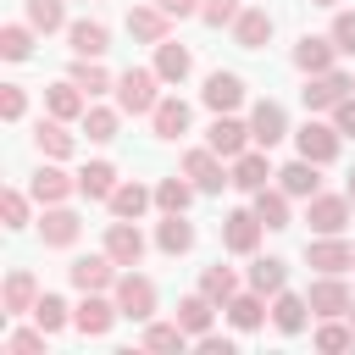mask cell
Returning a JSON list of instances; mask_svg holds the SVG:
<instances>
[{
    "label": "cell",
    "mask_w": 355,
    "mask_h": 355,
    "mask_svg": "<svg viewBox=\"0 0 355 355\" xmlns=\"http://www.w3.org/2000/svg\"><path fill=\"white\" fill-rule=\"evenodd\" d=\"M155 105H161V72H155V67H128V72L116 78V111L150 116Z\"/></svg>",
    "instance_id": "obj_1"
},
{
    "label": "cell",
    "mask_w": 355,
    "mask_h": 355,
    "mask_svg": "<svg viewBox=\"0 0 355 355\" xmlns=\"http://www.w3.org/2000/svg\"><path fill=\"white\" fill-rule=\"evenodd\" d=\"M111 300H116V311H122L128 322H150V316H155V283H150L144 272H122L116 288H111Z\"/></svg>",
    "instance_id": "obj_2"
},
{
    "label": "cell",
    "mask_w": 355,
    "mask_h": 355,
    "mask_svg": "<svg viewBox=\"0 0 355 355\" xmlns=\"http://www.w3.org/2000/svg\"><path fill=\"white\" fill-rule=\"evenodd\" d=\"M183 178H189L200 194H222V189L233 183V172H222V155H216L211 144H194V150L183 155Z\"/></svg>",
    "instance_id": "obj_3"
},
{
    "label": "cell",
    "mask_w": 355,
    "mask_h": 355,
    "mask_svg": "<svg viewBox=\"0 0 355 355\" xmlns=\"http://www.w3.org/2000/svg\"><path fill=\"white\" fill-rule=\"evenodd\" d=\"M349 89H355V78H349V72H338V67H327V72H311V78H305L300 100H305V111H333Z\"/></svg>",
    "instance_id": "obj_4"
},
{
    "label": "cell",
    "mask_w": 355,
    "mask_h": 355,
    "mask_svg": "<svg viewBox=\"0 0 355 355\" xmlns=\"http://www.w3.org/2000/svg\"><path fill=\"white\" fill-rule=\"evenodd\" d=\"M67 277H72V288H83V294H105V288H116L122 266L100 250V255H78V261L67 266Z\"/></svg>",
    "instance_id": "obj_5"
},
{
    "label": "cell",
    "mask_w": 355,
    "mask_h": 355,
    "mask_svg": "<svg viewBox=\"0 0 355 355\" xmlns=\"http://www.w3.org/2000/svg\"><path fill=\"white\" fill-rule=\"evenodd\" d=\"M294 144H300V155L305 161H316V166H327V161H338V144H344V133L333 128V122H305V128H294Z\"/></svg>",
    "instance_id": "obj_6"
},
{
    "label": "cell",
    "mask_w": 355,
    "mask_h": 355,
    "mask_svg": "<svg viewBox=\"0 0 355 355\" xmlns=\"http://www.w3.org/2000/svg\"><path fill=\"white\" fill-rule=\"evenodd\" d=\"M205 144H211L222 161H233V155H244L255 139H250V122H239L233 111H216V122L205 128Z\"/></svg>",
    "instance_id": "obj_7"
},
{
    "label": "cell",
    "mask_w": 355,
    "mask_h": 355,
    "mask_svg": "<svg viewBox=\"0 0 355 355\" xmlns=\"http://www.w3.org/2000/svg\"><path fill=\"white\" fill-rule=\"evenodd\" d=\"M261 233H266V222L255 211H227L222 216V250H233V255H255Z\"/></svg>",
    "instance_id": "obj_8"
},
{
    "label": "cell",
    "mask_w": 355,
    "mask_h": 355,
    "mask_svg": "<svg viewBox=\"0 0 355 355\" xmlns=\"http://www.w3.org/2000/svg\"><path fill=\"white\" fill-rule=\"evenodd\" d=\"M311 316H349V283H344V272H316V283H311Z\"/></svg>",
    "instance_id": "obj_9"
},
{
    "label": "cell",
    "mask_w": 355,
    "mask_h": 355,
    "mask_svg": "<svg viewBox=\"0 0 355 355\" xmlns=\"http://www.w3.org/2000/svg\"><path fill=\"white\" fill-rule=\"evenodd\" d=\"M250 139H255L261 150L283 144V139H288V111H283L277 100H255V105H250Z\"/></svg>",
    "instance_id": "obj_10"
},
{
    "label": "cell",
    "mask_w": 355,
    "mask_h": 355,
    "mask_svg": "<svg viewBox=\"0 0 355 355\" xmlns=\"http://www.w3.org/2000/svg\"><path fill=\"white\" fill-rule=\"evenodd\" d=\"M349 194H311V205H305V222H311V233H344L349 227Z\"/></svg>",
    "instance_id": "obj_11"
},
{
    "label": "cell",
    "mask_w": 355,
    "mask_h": 355,
    "mask_svg": "<svg viewBox=\"0 0 355 355\" xmlns=\"http://www.w3.org/2000/svg\"><path fill=\"white\" fill-rule=\"evenodd\" d=\"M305 266H316V272H349L355 266V250L344 244V233H316L305 244Z\"/></svg>",
    "instance_id": "obj_12"
},
{
    "label": "cell",
    "mask_w": 355,
    "mask_h": 355,
    "mask_svg": "<svg viewBox=\"0 0 355 355\" xmlns=\"http://www.w3.org/2000/svg\"><path fill=\"white\" fill-rule=\"evenodd\" d=\"M105 255H111L116 266H139V261H144V233H139V222L116 216V222L105 227Z\"/></svg>",
    "instance_id": "obj_13"
},
{
    "label": "cell",
    "mask_w": 355,
    "mask_h": 355,
    "mask_svg": "<svg viewBox=\"0 0 355 355\" xmlns=\"http://www.w3.org/2000/svg\"><path fill=\"white\" fill-rule=\"evenodd\" d=\"M227 172H233V189H244V194H261V189L277 178L261 144H255V150H244V155H233V166H227Z\"/></svg>",
    "instance_id": "obj_14"
},
{
    "label": "cell",
    "mask_w": 355,
    "mask_h": 355,
    "mask_svg": "<svg viewBox=\"0 0 355 355\" xmlns=\"http://www.w3.org/2000/svg\"><path fill=\"white\" fill-rule=\"evenodd\" d=\"M78 233H83L78 211H67V205H44V216H39V239H44V250H67V244H78Z\"/></svg>",
    "instance_id": "obj_15"
},
{
    "label": "cell",
    "mask_w": 355,
    "mask_h": 355,
    "mask_svg": "<svg viewBox=\"0 0 355 355\" xmlns=\"http://www.w3.org/2000/svg\"><path fill=\"white\" fill-rule=\"evenodd\" d=\"M116 316H122V311H116V300H105V294H83V305L72 311V327H78V333H89V338H105Z\"/></svg>",
    "instance_id": "obj_16"
},
{
    "label": "cell",
    "mask_w": 355,
    "mask_h": 355,
    "mask_svg": "<svg viewBox=\"0 0 355 355\" xmlns=\"http://www.w3.org/2000/svg\"><path fill=\"white\" fill-rule=\"evenodd\" d=\"M128 33L139 39V44H161V39H172V17L150 0V6H133L128 11Z\"/></svg>",
    "instance_id": "obj_17"
},
{
    "label": "cell",
    "mask_w": 355,
    "mask_h": 355,
    "mask_svg": "<svg viewBox=\"0 0 355 355\" xmlns=\"http://www.w3.org/2000/svg\"><path fill=\"white\" fill-rule=\"evenodd\" d=\"M338 61V44H333V33H305L300 44H294V67L311 78V72H327Z\"/></svg>",
    "instance_id": "obj_18"
},
{
    "label": "cell",
    "mask_w": 355,
    "mask_h": 355,
    "mask_svg": "<svg viewBox=\"0 0 355 355\" xmlns=\"http://www.w3.org/2000/svg\"><path fill=\"white\" fill-rule=\"evenodd\" d=\"M189 122H194V111H189V100H178V94H161V105L150 111L155 139H183V133H189Z\"/></svg>",
    "instance_id": "obj_19"
},
{
    "label": "cell",
    "mask_w": 355,
    "mask_h": 355,
    "mask_svg": "<svg viewBox=\"0 0 355 355\" xmlns=\"http://www.w3.org/2000/svg\"><path fill=\"white\" fill-rule=\"evenodd\" d=\"M155 250H161V255H189V250H194V222H189L183 211H166V216L155 222Z\"/></svg>",
    "instance_id": "obj_20"
},
{
    "label": "cell",
    "mask_w": 355,
    "mask_h": 355,
    "mask_svg": "<svg viewBox=\"0 0 355 355\" xmlns=\"http://www.w3.org/2000/svg\"><path fill=\"white\" fill-rule=\"evenodd\" d=\"M200 100H205L211 111H239V105H244V78H239V72H211L205 89H200Z\"/></svg>",
    "instance_id": "obj_21"
},
{
    "label": "cell",
    "mask_w": 355,
    "mask_h": 355,
    "mask_svg": "<svg viewBox=\"0 0 355 355\" xmlns=\"http://www.w3.org/2000/svg\"><path fill=\"white\" fill-rule=\"evenodd\" d=\"M44 105H50V116H61V122H83L89 94H83L72 78H61V83H50V89H44Z\"/></svg>",
    "instance_id": "obj_22"
},
{
    "label": "cell",
    "mask_w": 355,
    "mask_h": 355,
    "mask_svg": "<svg viewBox=\"0 0 355 355\" xmlns=\"http://www.w3.org/2000/svg\"><path fill=\"white\" fill-rule=\"evenodd\" d=\"M67 44H72V55H105V50H111V28L94 22V17L67 22Z\"/></svg>",
    "instance_id": "obj_23"
},
{
    "label": "cell",
    "mask_w": 355,
    "mask_h": 355,
    "mask_svg": "<svg viewBox=\"0 0 355 355\" xmlns=\"http://www.w3.org/2000/svg\"><path fill=\"white\" fill-rule=\"evenodd\" d=\"M33 144H39V155H44V161H67V155L78 150V139L67 133V122H61V116H44V122L33 128Z\"/></svg>",
    "instance_id": "obj_24"
},
{
    "label": "cell",
    "mask_w": 355,
    "mask_h": 355,
    "mask_svg": "<svg viewBox=\"0 0 355 355\" xmlns=\"http://www.w3.org/2000/svg\"><path fill=\"white\" fill-rule=\"evenodd\" d=\"M78 189V178H67L61 166H39L33 172V183H28V194L39 200V205H67V194Z\"/></svg>",
    "instance_id": "obj_25"
},
{
    "label": "cell",
    "mask_w": 355,
    "mask_h": 355,
    "mask_svg": "<svg viewBox=\"0 0 355 355\" xmlns=\"http://www.w3.org/2000/svg\"><path fill=\"white\" fill-rule=\"evenodd\" d=\"M0 305H6V316H33V305H39V283H33V272H11L6 288H0Z\"/></svg>",
    "instance_id": "obj_26"
},
{
    "label": "cell",
    "mask_w": 355,
    "mask_h": 355,
    "mask_svg": "<svg viewBox=\"0 0 355 355\" xmlns=\"http://www.w3.org/2000/svg\"><path fill=\"white\" fill-rule=\"evenodd\" d=\"M222 305L211 300V294H183L178 300V327L189 333V338H200V333H211V316H216Z\"/></svg>",
    "instance_id": "obj_27"
},
{
    "label": "cell",
    "mask_w": 355,
    "mask_h": 355,
    "mask_svg": "<svg viewBox=\"0 0 355 355\" xmlns=\"http://www.w3.org/2000/svg\"><path fill=\"white\" fill-rule=\"evenodd\" d=\"M222 311H227V322H233L239 333H255V327L266 322V311H272V305H266V294H255V288H244V294H233V300H227Z\"/></svg>",
    "instance_id": "obj_28"
},
{
    "label": "cell",
    "mask_w": 355,
    "mask_h": 355,
    "mask_svg": "<svg viewBox=\"0 0 355 355\" xmlns=\"http://www.w3.org/2000/svg\"><path fill=\"white\" fill-rule=\"evenodd\" d=\"M266 39H272V17H266L261 6H244L239 22H233V44H239V50H261Z\"/></svg>",
    "instance_id": "obj_29"
},
{
    "label": "cell",
    "mask_w": 355,
    "mask_h": 355,
    "mask_svg": "<svg viewBox=\"0 0 355 355\" xmlns=\"http://www.w3.org/2000/svg\"><path fill=\"white\" fill-rule=\"evenodd\" d=\"M67 78H72V83H78V89H83L89 100H94V94H111V89H116V78H111V72L100 67V55H72V72H67Z\"/></svg>",
    "instance_id": "obj_30"
},
{
    "label": "cell",
    "mask_w": 355,
    "mask_h": 355,
    "mask_svg": "<svg viewBox=\"0 0 355 355\" xmlns=\"http://www.w3.org/2000/svg\"><path fill=\"white\" fill-rule=\"evenodd\" d=\"M277 189L283 194H294V200H311V194H322V178H316V161H288L283 172H277Z\"/></svg>",
    "instance_id": "obj_31"
},
{
    "label": "cell",
    "mask_w": 355,
    "mask_h": 355,
    "mask_svg": "<svg viewBox=\"0 0 355 355\" xmlns=\"http://www.w3.org/2000/svg\"><path fill=\"white\" fill-rule=\"evenodd\" d=\"M305 316H311V300H305V294H288V288L272 294V322H277V333H288V338L305 333Z\"/></svg>",
    "instance_id": "obj_32"
},
{
    "label": "cell",
    "mask_w": 355,
    "mask_h": 355,
    "mask_svg": "<svg viewBox=\"0 0 355 355\" xmlns=\"http://www.w3.org/2000/svg\"><path fill=\"white\" fill-rule=\"evenodd\" d=\"M155 72H161V83H183V78L194 72V55H189V44H172V39H161V44H155Z\"/></svg>",
    "instance_id": "obj_33"
},
{
    "label": "cell",
    "mask_w": 355,
    "mask_h": 355,
    "mask_svg": "<svg viewBox=\"0 0 355 355\" xmlns=\"http://www.w3.org/2000/svg\"><path fill=\"white\" fill-rule=\"evenodd\" d=\"M105 205H111V216H128V222H139V216L155 205V189H144V183H116V194H111Z\"/></svg>",
    "instance_id": "obj_34"
},
{
    "label": "cell",
    "mask_w": 355,
    "mask_h": 355,
    "mask_svg": "<svg viewBox=\"0 0 355 355\" xmlns=\"http://www.w3.org/2000/svg\"><path fill=\"white\" fill-rule=\"evenodd\" d=\"M283 283H288V261H277V255H255L250 261V288L255 294H283Z\"/></svg>",
    "instance_id": "obj_35"
},
{
    "label": "cell",
    "mask_w": 355,
    "mask_h": 355,
    "mask_svg": "<svg viewBox=\"0 0 355 355\" xmlns=\"http://www.w3.org/2000/svg\"><path fill=\"white\" fill-rule=\"evenodd\" d=\"M78 194H83V200H111V194H116V166H111V161H89V166L78 172Z\"/></svg>",
    "instance_id": "obj_36"
},
{
    "label": "cell",
    "mask_w": 355,
    "mask_h": 355,
    "mask_svg": "<svg viewBox=\"0 0 355 355\" xmlns=\"http://www.w3.org/2000/svg\"><path fill=\"white\" fill-rule=\"evenodd\" d=\"M194 194H200V189H194L189 178H161V183H155V211H161V216H166V211H189Z\"/></svg>",
    "instance_id": "obj_37"
},
{
    "label": "cell",
    "mask_w": 355,
    "mask_h": 355,
    "mask_svg": "<svg viewBox=\"0 0 355 355\" xmlns=\"http://www.w3.org/2000/svg\"><path fill=\"white\" fill-rule=\"evenodd\" d=\"M33 33H39L33 22H6L0 28V55L6 61H28L33 55Z\"/></svg>",
    "instance_id": "obj_38"
},
{
    "label": "cell",
    "mask_w": 355,
    "mask_h": 355,
    "mask_svg": "<svg viewBox=\"0 0 355 355\" xmlns=\"http://www.w3.org/2000/svg\"><path fill=\"white\" fill-rule=\"evenodd\" d=\"M288 200H294V194H283V189H272V183H266V189L255 194V216L277 233V227H288Z\"/></svg>",
    "instance_id": "obj_39"
},
{
    "label": "cell",
    "mask_w": 355,
    "mask_h": 355,
    "mask_svg": "<svg viewBox=\"0 0 355 355\" xmlns=\"http://www.w3.org/2000/svg\"><path fill=\"white\" fill-rule=\"evenodd\" d=\"M116 128H122V111H111V105H89V111H83V133H89L94 144H111Z\"/></svg>",
    "instance_id": "obj_40"
},
{
    "label": "cell",
    "mask_w": 355,
    "mask_h": 355,
    "mask_svg": "<svg viewBox=\"0 0 355 355\" xmlns=\"http://www.w3.org/2000/svg\"><path fill=\"white\" fill-rule=\"evenodd\" d=\"M200 294H211L216 305H227V300L239 294V277H233V266H222V261H216V266H205V272H200Z\"/></svg>",
    "instance_id": "obj_41"
},
{
    "label": "cell",
    "mask_w": 355,
    "mask_h": 355,
    "mask_svg": "<svg viewBox=\"0 0 355 355\" xmlns=\"http://www.w3.org/2000/svg\"><path fill=\"white\" fill-rule=\"evenodd\" d=\"M33 322H39L44 333H61V327L72 322V305H67L61 294H39V305H33Z\"/></svg>",
    "instance_id": "obj_42"
},
{
    "label": "cell",
    "mask_w": 355,
    "mask_h": 355,
    "mask_svg": "<svg viewBox=\"0 0 355 355\" xmlns=\"http://www.w3.org/2000/svg\"><path fill=\"white\" fill-rule=\"evenodd\" d=\"M22 6H28V22H33L39 33L67 28V6H61V0H22Z\"/></svg>",
    "instance_id": "obj_43"
},
{
    "label": "cell",
    "mask_w": 355,
    "mask_h": 355,
    "mask_svg": "<svg viewBox=\"0 0 355 355\" xmlns=\"http://www.w3.org/2000/svg\"><path fill=\"white\" fill-rule=\"evenodd\" d=\"M139 344H144V349H183V344H189V333H183L178 322H150Z\"/></svg>",
    "instance_id": "obj_44"
},
{
    "label": "cell",
    "mask_w": 355,
    "mask_h": 355,
    "mask_svg": "<svg viewBox=\"0 0 355 355\" xmlns=\"http://www.w3.org/2000/svg\"><path fill=\"white\" fill-rule=\"evenodd\" d=\"M349 344H355V327L338 322V316H322V327H316V349H349Z\"/></svg>",
    "instance_id": "obj_45"
},
{
    "label": "cell",
    "mask_w": 355,
    "mask_h": 355,
    "mask_svg": "<svg viewBox=\"0 0 355 355\" xmlns=\"http://www.w3.org/2000/svg\"><path fill=\"white\" fill-rule=\"evenodd\" d=\"M239 11H244L239 0H200V22H205V28H233Z\"/></svg>",
    "instance_id": "obj_46"
},
{
    "label": "cell",
    "mask_w": 355,
    "mask_h": 355,
    "mask_svg": "<svg viewBox=\"0 0 355 355\" xmlns=\"http://www.w3.org/2000/svg\"><path fill=\"white\" fill-rule=\"evenodd\" d=\"M44 338H50V333H44L39 322H33V327H17V333L6 338V355H39V349H44Z\"/></svg>",
    "instance_id": "obj_47"
},
{
    "label": "cell",
    "mask_w": 355,
    "mask_h": 355,
    "mask_svg": "<svg viewBox=\"0 0 355 355\" xmlns=\"http://www.w3.org/2000/svg\"><path fill=\"white\" fill-rule=\"evenodd\" d=\"M0 216H6L11 233L28 227V194H22V189H6V194H0Z\"/></svg>",
    "instance_id": "obj_48"
},
{
    "label": "cell",
    "mask_w": 355,
    "mask_h": 355,
    "mask_svg": "<svg viewBox=\"0 0 355 355\" xmlns=\"http://www.w3.org/2000/svg\"><path fill=\"white\" fill-rule=\"evenodd\" d=\"M327 33H333V44H338V55H355V11H338Z\"/></svg>",
    "instance_id": "obj_49"
},
{
    "label": "cell",
    "mask_w": 355,
    "mask_h": 355,
    "mask_svg": "<svg viewBox=\"0 0 355 355\" xmlns=\"http://www.w3.org/2000/svg\"><path fill=\"white\" fill-rule=\"evenodd\" d=\"M28 111V94H22V83H0V116L6 122H17Z\"/></svg>",
    "instance_id": "obj_50"
},
{
    "label": "cell",
    "mask_w": 355,
    "mask_h": 355,
    "mask_svg": "<svg viewBox=\"0 0 355 355\" xmlns=\"http://www.w3.org/2000/svg\"><path fill=\"white\" fill-rule=\"evenodd\" d=\"M333 128H338L344 139H355V94H344V100L333 105Z\"/></svg>",
    "instance_id": "obj_51"
},
{
    "label": "cell",
    "mask_w": 355,
    "mask_h": 355,
    "mask_svg": "<svg viewBox=\"0 0 355 355\" xmlns=\"http://www.w3.org/2000/svg\"><path fill=\"white\" fill-rule=\"evenodd\" d=\"M194 349H205V355H233V338H222V333H200Z\"/></svg>",
    "instance_id": "obj_52"
},
{
    "label": "cell",
    "mask_w": 355,
    "mask_h": 355,
    "mask_svg": "<svg viewBox=\"0 0 355 355\" xmlns=\"http://www.w3.org/2000/svg\"><path fill=\"white\" fill-rule=\"evenodd\" d=\"M166 17H200V0H155Z\"/></svg>",
    "instance_id": "obj_53"
},
{
    "label": "cell",
    "mask_w": 355,
    "mask_h": 355,
    "mask_svg": "<svg viewBox=\"0 0 355 355\" xmlns=\"http://www.w3.org/2000/svg\"><path fill=\"white\" fill-rule=\"evenodd\" d=\"M344 194H349V205H355V172H349V183H344Z\"/></svg>",
    "instance_id": "obj_54"
},
{
    "label": "cell",
    "mask_w": 355,
    "mask_h": 355,
    "mask_svg": "<svg viewBox=\"0 0 355 355\" xmlns=\"http://www.w3.org/2000/svg\"><path fill=\"white\" fill-rule=\"evenodd\" d=\"M349 327H355V300H349Z\"/></svg>",
    "instance_id": "obj_55"
},
{
    "label": "cell",
    "mask_w": 355,
    "mask_h": 355,
    "mask_svg": "<svg viewBox=\"0 0 355 355\" xmlns=\"http://www.w3.org/2000/svg\"><path fill=\"white\" fill-rule=\"evenodd\" d=\"M311 6H338V0H311Z\"/></svg>",
    "instance_id": "obj_56"
},
{
    "label": "cell",
    "mask_w": 355,
    "mask_h": 355,
    "mask_svg": "<svg viewBox=\"0 0 355 355\" xmlns=\"http://www.w3.org/2000/svg\"><path fill=\"white\" fill-rule=\"evenodd\" d=\"M349 272H355V266H349Z\"/></svg>",
    "instance_id": "obj_57"
}]
</instances>
